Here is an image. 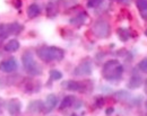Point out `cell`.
I'll list each match as a JSON object with an SVG mask.
<instances>
[{
  "mask_svg": "<svg viewBox=\"0 0 147 116\" xmlns=\"http://www.w3.org/2000/svg\"><path fill=\"white\" fill-rule=\"evenodd\" d=\"M123 72V67L118 60H109L104 63L102 69V75L107 80L114 81L120 79Z\"/></svg>",
  "mask_w": 147,
  "mask_h": 116,
  "instance_id": "cell-1",
  "label": "cell"
},
{
  "mask_svg": "<svg viewBox=\"0 0 147 116\" xmlns=\"http://www.w3.org/2000/svg\"><path fill=\"white\" fill-rule=\"evenodd\" d=\"M36 54L44 62L61 61L65 57L63 50L55 46H41L36 50Z\"/></svg>",
  "mask_w": 147,
  "mask_h": 116,
  "instance_id": "cell-2",
  "label": "cell"
},
{
  "mask_svg": "<svg viewBox=\"0 0 147 116\" xmlns=\"http://www.w3.org/2000/svg\"><path fill=\"white\" fill-rule=\"evenodd\" d=\"M22 62H23V67L24 69L32 76H38L42 73V69L41 67L36 63V61L34 60V57L31 52H25L22 57Z\"/></svg>",
  "mask_w": 147,
  "mask_h": 116,
  "instance_id": "cell-3",
  "label": "cell"
},
{
  "mask_svg": "<svg viewBox=\"0 0 147 116\" xmlns=\"http://www.w3.org/2000/svg\"><path fill=\"white\" fill-rule=\"evenodd\" d=\"M111 32L110 24L105 20H97L93 25V33L98 39H107L109 37Z\"/></svg>",
  "mask_w": 147,
  "mask_h": 116,
  "instance_id": "cell-4",
  "label": "cell"
},
{
  "mask_svg": "<svg viewBox=\"0 0 147 116\" xmlns=\"http://www.w3.org/2000/svg\"><path fill=\"white\" fill-rule=\"evenodd\" d=\"M17 67H18V64H17L16 59L9 58L0 63V71L6 72V73H10V72H14L17 69Z\"/></svg>",
  "mask_w": 147,
  "mask_h": 116,
  "instance_id": "cell-5",
  "label": "cell"
},
{
  "mask_svg": "<svg viewBox=\"0 0 147 116\" xmlns=\"http://www.w3.org/2000/svg\"><path fill=\"white\" fill-rule=\"evenodd\" d=\"M92 73V64L90 62H83L79 65H77L74 70V75L78 77L90 76Z\"/></svg>",
  "mask_w": 147,
  "mask_h": 116,
  "instance_id": "cell-6",
  "label": "cell"
},
{
  "mask_svg": "<svg viewBox=\"0 0 147 116\" xmlns=\"http://www.w3.org/2000/svg\"><path fill=\"white\" fill-rule=\"evenodd\" d=\"M62 86L67 90H70V91H84L85 90V85L83 82L75 81V80H68V81L63 82Z\"/></svg>",
  "mask_w": 147,
  "mask_h": 116,
  "instance_id": "cell-7",
  "label": "cell"
},
{
  "mask_svg": "<svg viewBox=\"0 0 147 116\" xmlns=\"http://www.w3.org/2000/svg\"><path fill=\"white\" fill-rule=\"evenodd\" d=\"M7 108H8V112L9 114L13 116L18 115L20 113V108H22V104L18 99L14 98V99H10L8 103H7Z\"/></svg>",
  "mask_w": 147,
  "mask_h": 116,
  "instance_id": "cell-8",
  "label": "cell"
},
{
  "mask_svg": "<svg viewBox=\"0 0 147 116\" xmlns=\"http://www.w3.org/2000/svg\"><path fill=\"white\" fill-rule=\"evenodd\" d=\"M57 103H58L57 96L53 95V94H50L49 96L47 97V100H45V103H44V108H45L44 111H45V112H51L55 106H57Z\"/></svg>",
  "mask_w": 147,
  "mask_h": 116,
  "instance_id": "cell-9",
  "label": "cell"
},
{
  "mask_svg": "<svg viewBox=\"0 0 147 116\" xmlns=\"http://www.w3.org/2000/svg\"><path fill=\"white\" fill-rule=\"evenodd\" d=\"M23 29V26L19 25L18 23H13V24H9L5 27V33L7 35H10V34H18L19 32Z\"/></svg>",
  "mask_w": 147,
  "mask_h": 116,
  "instance_id": "cell-10",
  "label": "cell"
},
{
  "mask_svg": "<svg viewBox=\"0 0 147 116\" xmlns=\"http://www.w3.org/2000/svg\"><path fill=\"white\" fill-rule=\"evenodd\" d=\"M136 5L142 18L144 20H147V0H137Z\"/></svg>",
  "mask_w": 147,
  "mask_h": 116,
  "instance_id": "cell-11",
  "label": "cell"
},
{
  "mask_svg": "<svg viewBox=\"0 0 147 116\" xmlns=\"http://www.w3.org/2000/svg\"><path fill=\"white\" fill-rule=\"evenodd\" d=\"M41 14V8L36 3H32L31 6H28L27 8V16L28 18H35Z\"/></svg>",
  "mask_w": 147,
  "mask_h": 116,
  "instance_id": "cell-12",
  "label": "cell"
},
{
  "mask_svg": "<svg viewBox=\"0 0 147 116\" xmlns=\"http://www.w3.org/2000/svg\"><path fill=\"white\" fill-rule=\"evenodd\" d=\"M44 108V104L40 100H35V101H32L30 105H28V112L31 113H38V112H42Z\"/></svg>",
  "mask_w": 147,
  "mask_h": 116,
  "instance_id": "cell-13",
  "label": "cell"
},
{
  "mask_svg": "<svg viewBox=\"0 0 147 116\" xmlns=\"http://www.w3.org/2000/svg\"><path fill=\"white\" fill-rule=\"evenodd\" d=\"M87 19V15L85 13H80L79 15H77L76 17H74L70 19V24L75 25V26H82Z\"/></svg>",
  "mask_w": 147,
  "mask_h": 116,
  "instance_id": "cell-14",
  "label": "cell"
},
{
  "mask_svg": "<svg viewBox=\"0 0 147 116\" xmlns=\"http://www.w3.org/2000/svg\"><path fill=\"white\" fill-rule=\"evenodd\" d=\"M142 85H143V79H142V77L138 76V75H134L131 77V79H130V81H129L128 87L131 88V89H135V88L140 87Z\"/></svg>",
  "mask_w": 147,
  "mask_h": 116,
  "instance_id": "cell-15",
  "label": "cell"
},
{
  "mask_svg": "<svg viewBox=\"0 0 147 116\" xmlns=\"http://www.w3.org/2000/svg\"><path fill=\"white\" fill-rule=\"evenodd\" d=\"M19 49V42L17 39H10L6 45H5V51L7 52H16Z\"/></svg>",
  "mask_w": 147,
  "mask_h": 116,
  "instance_id": "cell-16",
  "label": "cell"
},
{
  "mask_svg": "<svg viewBox=\"0 0 147 116\" xmlns=\"http://www.w3.org/2000/svg\"><path fill=\"white\" fill-rule=\"evenodd\" d=\"M74 101H75V97L74 96H66L63 99H62L61 104H60V107H59L60 111L66 109V108H69V107L74 104Z\"/></svg>",
  "mask_w": 147,
  "mask_h": 116,
  "instance_id": "cell-17",
  "label": "cell"
},
{
  "mask_svg": "<svg viewBox=\"0 0 147 116\" xmlns=\"http://www.w3.org/2000/svg\"><path fill=\"white\" fill-rule=\"evenodd\" d=\"M118 35H119V39L125 42L130 37V32L127 28H119L118 29Z\"/></svg>",
  "mask_w": 147,
  "mask_h": 116,
  "instance_id": "cell-18",
  "label": "cell"
},
{
  "mask_svg": "<svg viewBox=\"0 0 147 116\" xmlns=\"http://www.w3.org/2000/svg\"><path fill=\"white\" fill-rule=\"evenodd\" d=\"M57 13H58V10H57V7H55V3H52V2L49 3L48 5V16L49 17H55Z\"/></svg>",
  "mask_w": 147,
  "mask_h": 116,
  "instance_id": "cell-19",
  "label": "cell"
},
{
  "mask_svg": "<svg viewBox=\"0 0 147 116\" xmlns=\"http://www.w3.org/2000/svg\"><path fill=\"white\" fill-rule=\"evenodd\" d=\"M138 69L144 72V73H147V58L146 59H143L139 63H138Z\"/></svg>",
  "mask_w": 147,
  "mask_h": 116,
  "instance_id": "cell-20",
  "label": "cell"
},
{
  "mask_svg": "<svg viewBox=\"0 0 147 116\" xmlns=\"http://www.w3.org/2000/svg\"><path fill=\"white\" fill-rule=\"evenodd\" d=\"M50 78L52 80H59V79L62 78V73L60 71H58V70H51L50 71Z\"/></svg>",
  "mask_w": 147,
  "mask_h": 116,
  "instance_id": "cell-21",
  "label": "cell"
},
{
  "mask_svg": "<svg viewBox=\"0 0 147 116\" xmlns=\"http://www.w3.org/2000/svg\"><path fill=\"white\" fill-rule=\"evenodd\" d=\"M102 2H103V0H88L87 6H88L90 8H95V7L100 6Z\"/></svg>",
  "mask_w": 147,
  "mask_h": 116,
  "instance_id": "cell-22",
  "label": "cell"
},
{
  "mask_svg": "<svg viewBox=\"0 0 147 116\" xmlns=\"http://www.w3.org/2000/svg\"><path fill=\"white\" fill-rule=\"evenodd\" d=\"M15 6H16V8H19V7L22 6V2H20L19 0H17V1H15Z\"/></svg>",
  "mask_w": 147,
  "mask_h": 116,
  "instance_id": "cell-23",
  "label": "cell"
},
{
  "mask_svg": "<svg viewBox=\"0 0 147 116\" xmlns=\"http://www.w3.org/2000/svg\"><path fill=\"white\" fill-rule=\"evenodd\" d=\"M5 27H6V26H5V25H2V24H1V25H0V33H1V32H3V31H5Z\"/></svg>",
  "mask_w": 147,
  "mask_h": 116,
  "instance_id": "cell-24",
  "label": "cell"
},
{
  "mask_svg": "<svg viewBox=\"0 0 147 116\" xmlns=\"http://www.w3.org/2000/svg\"><path fill=\"white\" fill-rule=\"evenodd\" d=\"M112 112H113V108H110L109 111H107V114H111Z\"/></svg>",
  "mask_w": 147,
  "mask_h": 116,
  "instance_id": "cell-25",
  "label": "cell"
},
{
  "mask_svg": "<svg viewBox=\"0 0 147 116\" xmlns=\"http://www.w3.org/2000/svg\"><path fill=\"white\" fill-rule=\"evenodd\" d=\"M1 107H2V101L0 100V112H1Z\"/></svg>",
  "mask_w": 147,
  "mask_h": 116,
  "instance_id": "cell-26",
  "label": "cell"
},
{
  "mask_svg": "<svg viewBox=\"0 0 147 116\" xmlns=\"http://www.w3.org/2000/svg\"><path fill=\"white\" fill-rule=\"evenodd\" d=\"M145 35L147 36V29H146V32H145Z\"/></svg>",
  "mask_w": 147,
  "mask_h": 116,
  "instance_id": "cell-27",
  "label": "cell"
},
{
  "mask_svg": "<svg viewBox=\"0 0 147 116\" xmlns=\"http://www.w3.org/2000/svg\"><path fill=\"white\" fill-rule=\"evenodd\" d=\"M71 116H78V115H76V114H73V115H71Z\"/></svg>",
  "mask_w": 147,
  "mask_h": 116,
  "instance_id": "cell-28",
  "label": "cell"
}]
</instances>
